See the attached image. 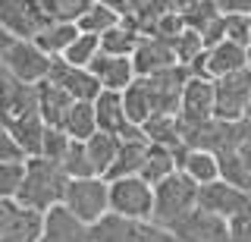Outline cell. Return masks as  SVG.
Returning a JSON list of instances; mask_svg holds the SVG:
<instances>
[{
    "mask_svg": "<svg viewBox=\"0 0 251 242\" xmlns=\"http://www.w3.org/2000/svg\"><path fill=\"white\" fill-rule=\"evenodd\" d=\"M91 0H0V28L19 38H35L47 22H75Z\"/></svg>",
    "mask_w": 251,
    "mask_h": 242,
    "instance_id": "1",
    "label": "cell"
},
{
    "mask_svg": "<svg viewBox=\"0 0 251 242\" xmlns=\"http://www.w3.org/2000/svg\"><path fill=\"white\" fill-rule=\"evenodd\" d=\"M69 176L63 173V167L57 161L47 158H25L22 163V183L16 189V205L47 214L50 208L63 205V192H66Z\"/></svg>",
    "mask_w": 251,
    "mask_h": 242,
    "instance_id": "2",
    "label": "cell"
},
{
    "mask_svg": "<svg viewBox=\"0 0 251 242\" xmlns=\"http://www.w3.org/2000/svg\"><path fill=\"white\" fill-rule=\"evenodd\" d=\"M0 63L25 85H38L50 73V57L31 38L10 35L6 28H0Z\"/></svg>",
    "mask_w": 251,
    "mask_h": 242,
    "instance_id": "3",
    "label": "cell"
},
{
    "mask_svg": "<svg viewBox=\"0 0 251 242\" xmlns=\"http://www.w3.org/2000/svg\"><path fill=\"white\" fill-rule=\"evenodd\" d=\"M198 205V186L192 183L185 173H170L167 179L154 186V211H151V223L170 230L185 211H192Z\"/></svg>",
    "mask_w": 251,
    "mask_h": 242,
    "instance_id": "4",
    "label": "cell"
},
{
    "mask_svg": "<svg viewBox=\"0 0 251 242\" xmlns=\"http://www.w3.org/2000/svg\"><path fill=\"white\" fill-rule=\"evenodd\" d=\"M63 208L82 223H94L110 211V183L104 176H85V179H69L63 192Z\"/></svg>",
    "mask_w": 251,
    "mask_h": 242,
    "instance_id": "5",
    "label": "cell"
},
{
    "mask_svg": "<svg viewBox=\"0 0 251 242\" xmlns=\"http://www.w3.org/2000/svg\"><path fill=\"white\" fill-rule=\"evenodd\" d=\"M88 242H176L170 230L154 226L151 220H132V217L107 214L88 226Z\"/></svg>",
    "mask_w": 251,
    "mask_h": 242,
    "instance_id": "6",
    "label": "cell"
},
{
    "mask_svg": "<svg viewBox=\"0 0 251 242\" xmlns=\"http://www.w3.org/2000/svg\"><path fill=\"white\" fill-rule=\"evenodd\" d=\"M248 110H251V73L248 69L214 79V120L239 123V120H245Z\"/></svg>",
    "mask_w": 251,
    "mask_h": 242,
    "instance_id": "7",
    "label": "cell"
},
{
    "mask_svg": "<svg viewBox=\"0 0 251 242\" xmlns=\"http://www.w3.org/2000/svg\"><path fill=\"white\" fill-rule=\"evenodd\" d=\"M154 211V186L141 176H123L110 183V214L132 217V220H151Z\"/></svg>",
    "mask_w": 251,
    "mask_h": 242,
    "instance_id": "8",
    "label": "cell"
},
{
    "mask_svg": "<svg viewBox=\"0 0 251 242\" xmlns=\"http://www.w3.org/2000/svg\"><path fill=\"white\" fill-rule=\"evenodd\" d=\"M145 82L148 101H151V116L154 113H179V101H182V88L188 82V66H170L157 76H138Z\"/></svg>",
    "mask_w": 251,
    "mask_h": 242,
    "instance_id": "9",
    "label": "cell"
},
{
    "mask_svg": "<svg viewBox=\"0 0 251 242\" xmlns=\"http://www.w3.org/2000/svg\"><path fill=\"white\" fill-rule=\"evenodd\" d=\"M170 236L176 242H229V220L195 205L170 226Z\"/></svg>",
    "mask_w": 251,
    "mask_h": 242,
    "instance_id": "10",
    "label": "cell"
},
{
    "mask_svg": "<svg viewBox=\"0 0 251 242\" xmlns=\"http://www.w3.org/2000/svg\"><path fill=\"white\" fill-rule=\"evenodd\" d=\"M94 123L100 132L116 138H145L138 126H132L123 107V91H100L94 98Z\"/></svg>",
    "mask_w": 251,
    "mask_h": 242,
    "instance_id": "11",
    "label": "cell"
},
{
    "mask_svg": "<svg viewBox=\"0 0 251 242\" xmlns=\"http://www.w3.org/2000/svg\"><path fill=\"white\" fill-rule=\"evenodd\" d=\"M47 79L57 85V88H63L73 101H91V104H94V98L104 91L98 85V79H94L85 66H69L63 57L50 60V73H47Z\"/></svg>",
    "mask_w": 251,
    "mask_h": 242,
    "instance_id": "12",
    "label": "cell"
},
{
    "mask_svg": "<svg viewBox=\"0 0 251 242\" xmlns=\"http://www.w3.org/2000/svg\"><path fill=\"white\" fill-rule=\"evenodd\" d=\"M248 198L251 195L239 192L235 186L223 183V179H214V183H207V186H198V208L223 217V220H229V217L239 214V211L248 205Z\"/></svg>",
    "mask_w": 251,
    "mask_h": 242,
    "instance_id": "13",
    "label": "cell"
},
{
    "mask_svg": "<svg viewBox=\"0 0 251 242\" xmlns=\"http://www.w3.org/2000/svg\"><path fill=\"white\" fill-rule=\"evenodd\" d=\"M41 220L44 214L10 201L3 217H0V242H38L41 239Z\"/></svg>",
    "mask_w": 251,
    "mask_h": 242,
    "instance_id": "14",
    "label": "cell"
},
{
    "mask_svg": "<svg viewBox=\"0 0 251 242\" xmlns=\"http://www.w3.org/2000/svg\"><path fill=\"white\" fill-rule=\"evenodd\" d=\"M0 110L6 116H25V113H35L38 110V91L35 85H25L19 82L16 76L0 63Z\"/></svg>",
    "mask_w": 251,
    "mask_h": 242,
    "instance_id": "15",
    "label": "cell"
},
{
    "mask_svg": "<svg viewBox=\"0 0 251 242\" xmlns=\"http://www.w3.org/2000/svg\"><path fill=\"white\" fill-rule=\"evenodd\" d=\"M176 116L182 123H204V120H210V116H214V82H210V79H192V76H188Z\"/></svg>",
    "mask_w": 251,
    "mask_h": 242,
    "instance_id": "16",
    "label": "cell"
},
{
    "mask_svg": "<svg viewBox=\"0 0 251 242\" xmlns=\"http://www.w3.org/2000/svg\"><path fill=\"white\" fill-rule=\"evenodd\" d=\"M38 242H88V223H82L63 205H57L44 214Z\"/></svg>",
    "mask_w": 251,
    "mask_h": 242,
    "instance_id": "17",
    "label": "cell"
},
{
    "mask_svg": "<svg viewBox=\"0 0 251 242\" xmlns=\"http://www.w3.org/2000/svg\"><path fill=\"white\" fill-rule=\"evenodd\" d=\"M88 73L98 79L104 91H126L135 82V69H132L129 57H110V54H98L88 63Z\"/></svg>",
    "mask_w": 251,
    "mask_h": 242,
    "instance_id": "18",
    "label": "cell"
},
{
    "mask_svg": "<svg viewBox=\"0 0 251 242\" xmlns=\"http://www.w3.org/2000/svg\"><path fill=\"white\" fill-rule=\"evenodd\" d=\"M129 60H132L135 76H157V73H163V69L176 66V57H173L170 44L160 41V38H154V35H141L138 48Z\"/></svg>",
    "mask_w": 251,
    "mask_h": 242,
    "instance_id": "19",
    "label": "cell"
},
{
    "mask_svg": "<svg viewBox=\"0 0 251 242\" xmlns=\"http://www.w3.org/2000/svg\"><path fill=\"white\" fill-rule=\"evenodd\" d=\"M35 91H38V116H41V123L44 126H53V129H63V120H66L69 107L75 101L63 88H57L50 79H41L35 85Z\"/></svg>",
    "mask_w": 251,
    "mask_h": 242,
    "instance_id": "20",
    "label": "cell"
},
{
    "mask_svg": "<svg viewBox=\"0 0 251 242\" xmlns=\"http://www.w3.org/2000/svg\"><path fill=\"white\" fill-rule=\"evenodd\" d=\"M176 170L185 173L195 186H207L220 179V161L210 151H198V148H179L176 151Z\"/></svg>",
    "mask_w": 251,
    "mask_h": 242,
    "instance_id": "21",
    "label": "cell"
},
{
    "mask_svg": "<svg viewBox=\"0 0 251 242\" xmlns=\"http://www.w3.org/2000/svg\"><path fill=\"white\" fill-rule=\"evenodd\" d=\"M141 135L148 138V145H163L170 148L173 154L179 151L182 145V135H179V116L176 113H154L141 123Z\"/></svg>",
    "mask_w": 251,
    "mask_h": 242,
    "instance_id": "22",
    "label": "cell"
},
{
    "mask_svg": "<svg viewBox=\"0 0 251 242\" xmlns=\"http://www.w3.org/2000/svg\"><path fill=\"white\" fill-rule=\"evenodd\" d=\"M145 151H148V138H123L104 179L113 183V179H123V176H138L141 161H145Z\"/></svg>",
    "mask_w": 251,
    "mask_h": 242,
    "instance_id": "23",
    "label": "cell"
},
{
    "mask_svg": "<svg viewBox=\"0 0 251 242\" xmlns=\"http://www.w3.org/2000/svg\"><path fill=\"white\" fill-rule=\"evenodd\" d=\"M6 132L16 138V145L25 151V158H41V138H44V123L41 116L35 113H25V116H13Z\"/></svg>",
    "mask_w": 251,
    "mask_h": 242,
    "instance_id": "24",
    "label": "cell"
},
{
    "mask_svg": "<svg viewBox=\"0 0 251 242\" xmlns=\"http://www.w3.org/2000/svg\"><path fill=\"white\" fill-rule=\"evenodd\" d=\"M245 51L248 48H239L232 41H220L217 48L207 51V76L210 82L220 79V76H229V73H239L245 69Z\"/></svg>",
    "mask_w": 251,
    "mask_h": 242,
    "instance_id": "25",
    "label": "cell"
},
{
    "mask_svg": "<svg viewBox=\"0 0 251 242\" xmlns=\"http://www.w3.org/2000/svg\"><path fill=\"white\" fill-rule=\"evenodd\" d=\"M75 35H78L75 22H47L44 28H38V35L31 38V41H35L38 48L53 60V57H60V54L75 41Z\"/></svg>",
    "mask_w": 251,
    "mask_h": 242,
    "instance_id": "26",
    "label": "cell"
},
{
    "mask_svg": "<svg viewBox=\"0 0 251 242\" xmlns=\"http://www.w3.org/2000/svg\"><path fill=\"white\" fill-rule=\"evenodd\" d=\"M170 173H176V154H173L170 148H163V145H148L138 176L145 179L148 186H157L160 179H167Z\"/></svg>",
    "mask_w": 251,
    "mask_h": 242,
    "instance_id": "27",
    "label": "cell"
},
{
    "mask_svg": "<svg viewBox=\"0 0 251 242\" xmlns=\"http://www.w3.org/2000/svg\"><path fill=\"white\" fill-rule=\"evenodd\" d=\"M63 132H66L73 142H88V138L98 132V123H94V104L91 101H75L69 107L66 120H63Z\"/></svg>",
    "mask_w": 251,
    "mask_h": 242,
    "instance_id": "28",
    "label": "cell"
},
{
    "mask_svg": "<svg viewBox=\"0 0 251 242\" xmlns=\"http://www.w3.org/2000/svg\"><path fill=\"white\" fill-rule=\"evenodd\" d=\"M123 138H116V135H107V132H94V135L85 142V151H88V161H91V167H94V173L98 176H107V170H110V163H113L116 158V148H120Z\"/></svg>",
    "mask_w": 251,
    "mask_h": 242,
    "instance_id": "29",
    "label": "cell"
},
{
    "mask_svg": "<svg viewBox=\"0 0 251 242\" xmlns=\"http://www.w3.org/2000/svg\"><path fill=\"white\" fill-rule=\"evenodd\" d=\"M116 26H120V16H116L113 10H107V6H100V3H91L88 10L75 19V28H78V32L98 35V38L104 35V32H110V28H116Z\"/></svg>",
    "mask_w": 251,
    "mask_h": 242,
    "instance_id": "30",
    "label": "cell"
},
{
    "mask_svg": "<svg viewBox=\"0 0 251 242\" xmlns=\"http://www.w3.org/2000/svg\"><path fill=\"white\" fill-rule=\"evenodd\" d=\"M123 107H126V116H129L132 126L141 129V123L151 116V101H148V91H145V82L135 76V82L123 91Z\"/></svg>",
    "mask_w": 251,
    "mask_h": 242,
    "instance_id": "31",
    "label": "cell"
},
{
    "mask_svg": "<svg viewBox=\"0 0 251 242\" xmlns=\"http://www.w3.org/2000/svg\"><path fill=\"white\" fill-rule=\"evenodd\" d=\"M138 32H132V28L126 26H116L110 28V32L100 35V54H110V57H132L138 48Z\"/></svg>",
    "mask_w": 251,
    "mask_h": 242,
    "instance_id": "32",
    "label": "cell"
},
{
    "mask_svg": "<svg viewBox=\"0 0 251 242\" xmlns=\"http://www.w3.org/2000/svg\"><path fill=\"white\" fill-rule=\"evenodd\" d=\"M98 54H100V38H98V35H85V32H78V35H75V41L69 44V48L63 51L60 57L66 60L69 66H85V69H88V63H91L94 57H98Z\"/></svg>",
    "mask_w": 251,
    "mask_h": 242,
    "instance_id": "33",
    "label": "cell"
},
{
    "mask_svg": "<svg viewBox=\"0 0 251 242\" xmlns=\"http://www.w3.org/2000/svg\"><path fill=\"white\" fill-rule=\"evenodd\" d=\"M60 167H63V173H66L69 179L98 176V173H94V167H91V161H88V151H85V142H69L66 154H63V161H60Z\"/></svg>",
    "mask_w": 251,
    "mask_h": 242,
    "instance_id": "34",
    "label": "cell"
},
{
    "mask_svg": "<svg viewBox=\"0 0 251 242\" xmlns=\"http://www.w3.org/2000/svg\"><path fill=\"white\" fill-rule=\"evenodd\" d=\"M170 44V51H173V57H176V63L179 66H188L192 60H198L201 54H204V44H201V35L198 32H192V28H185V32H179Z\"/></svg>",
    "mask_w": 251,
    "mask_h": 242,
    "instance_id": "35",
    "label": "cell"
},
{
    "mask_svg": "<svg viewBox=\"0 0 251 242\" xmlns=\"http://www.w3.org/2000/svg\"><path fill=\"white\" fill-rule=\"evenodd\" d=\"M217 16H220V13H217L214 0H198V3H195L192 10H188L185 16H182V22H185V28H192V32H198V35H201Z\"/></svg>",
    "mask_w": 251,
    "mask_h": 242,
    "instance_id": "36",
    "label": "cell"
},
{
    "mask_svg": "<svg viewBox=\"0 0 251 242\" xmlns=\"http://www.w3.org/2000/svg\"><path fill=\"white\" fill-rule=\"evenodd\" d=\"M73 138L66 135L63 129H53V126H44V138H41V158L47 161H63V154H66V148Z\"/></svg>",
    "mask_w": 251,
    "mask_h": 242,
    "instance_id": "37",
    "label": "cell"
},
{
    "mask_svg": "<svg viewBox=\"0 0 251 242\" xmlns=\"http://www.w3.org/2000/svg\"><path fill=\"white\" fill-rule=\"evenodd\" d=\"M22 183V163H0V201H13Z\"/></svg>",
    "mask_w": 251,
    "mask_h": 242,
    "instance_id": "38",
    "label": "cell"
},
{
    "mask_svg": "<svg viewBox=\"0 0 251 242\" xmlns=\"http://www.w3.org/2000/svg\"><path fill=\"white\" fill-rule=\"evenodd\" d=\"M179 32H185V22H182V16H179V13H163L160 19L154 22V28L148 35H154V38H160V41H173V38H176Z\"/></svg>",
    "mask_w": 251,
    "mask_h": 242,
    "instance_id": "39",
    "label": "cell"
},
{
    "mask_svg": "<svg viewBox=\"0 0 251 242\" xmlns=\"http://www.w3.org/2000/svg\"><path fill=\"white\" fill-rule=\"evenodd\" d=\"M226 22V41L239 44V48H251V26L248 16H223Z\"/></svg>",
    "mask_w": 251,
    "mask_h": 242,
    "instance_id": "40",
    "label": "cell"
},
{
    "mask_svg": "<svg viewBox=\"0 0 251 242\" xmlns=\"http://www.w3.org/2000/svg\"><path fill=\"white\" fill-rule=\"evenodd\" d=\"M229 242H251V198L239 214L229 217Z\"/></svg>",
    "mask_w": 251,
    "mask_h": 242,
    "instance_id": "41",
    "label": "cell"
},
{
    "mask_svg": "<svg viewBox=\"0 0 251 242\" xmlns=\"http://www.w3.org/2000/svg\"><path fill=\"white\" fill-rule=\"evenodd\" d=\"M0 163H25V151L6 129H0Z\"/></svg>",
    "mask_w": 251,
    "mask_h": 242,
    "instance_id": "42",
    "label": "cell"
},
{
    "mask_svg": "<svg viewBox=\"0 0 251 242\" xmlns=\"http://www.w3.org/2000/svg\"><path fill=\"white\" fill-rule=\"evenodd\" d=\"M220 41H226V22H223V16H217V19L201 32V44H204V51L217 48Z\"/></svg>",
    "mask_w": 251,
    "mask_h": 242,
    "instance_id": "43",
    "label": "cell"
},
{
    "mask_svg": "<svg viewBox=\"0 0 251 242\" xmlns=\"http://www.w3.org/2000/svg\"><path fill=\"white\" fill-rule=\"evenodd\" d=\"M220 16H251V0H214Z\"/></svg>",
    "mask_w": 251,
    "mask_h": 242,
    "instance_id": "44",
    "label": "cell"
},
{
    "mask_svg": "<svg viewBox=\"0 0 251 242\" xmlns=\"http://www.w3.org/2000/svg\"><path fill=\"white\" fill-rule=\"evenodd\" d=\"M245 126H248V123H245ZM235 161H239L242 167H245L248 173H251V132H248L245 138H242V145L235 148Z\"/></svg>",
    "mask_w": 251,
    "mask_h": 242,
    "instance_id": "45",
    "label": "cell"
},
{
    "mask_svg": "<svg viewBox=\"0 0 251 242\" xmlns=\"http://www.w3.org/2000/svg\"><path fill=\"white\" fill-rule=\"evenodd\" d=\"M91 3L107 6V10H113L116 16H129V0H91Z\"/></svg>",
    "mask_w": 251,
    "mask_h": 242,
    "instance_id": "46",
    "label": "cell"
},
{
    "mask_svg": "<svg viewBox=\"0 0 251 242\" xmlns=\"http://www.w3.org/2000/svg\"><path fill=\"white\" fill-rule=\"evenodd\" d=\"M195 3H198V0H170V10H173V13H179V16H185V13L192 10Z\"/></svg>",
    "mask_w": 251,
    "mask_h": 242,
    "instance_id": "47",
    "label": "cell"
},
{
    "mask_svg": "<svg viewBox=\"0 0 251 242\" xmlns=\"http://www.w3.org/2000/svg\"><path fill=\"white\" fill-rule=\"evenodd\" d=\"M6 126H10V116H6L3 110H0V129H6Z\"/></svg>",
    "mask_w": 251,
    "mask_h": 242,
    "instance_id": "48",
    "label": "cell"
},
{
    "mask_svg": "<svg viewBox=\"0 0 251 242\" xmlns=\"http://www.w3.org/2000/svg\"><path fill=\"white\" fill-rule=\"evenodd\" d=\"M245 69H248V73H251V48L245 51Z\"/></svg>",
    "mask_w": 251,
    "mask_h": 242,
    "instance_id": "49",
    "label": "cell"
},
{
    "mask_svg": "<svg viewBox=\"0 0 251 242\" xmlns=\"http://www.w3.org/2000/svg\"><path fill=\"white\" fill-rule=\"evenodd\" d=\"M245 123H248V132H251V110L245 113Z\"/></svg>",
    "mask_w": 251,
    "mask_h": 242,
    "instance_id": "50",
    "label": "cell"
},
{
    "mask_svg": "<svg viewBox=\"0 0 251 242\" xmlns=\"http://www.w3.org/2000/svg\"><path fill=\"white\" fill-rule=\"evenodd\" d=\"M248 26H251V16H248Z\"/></svg>",
    "mask_w": 251,
    "mask_h": 242,
    "instance_id": "51",
    "label": "cell"
}]
</instances>
